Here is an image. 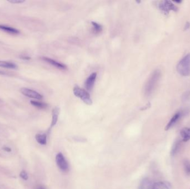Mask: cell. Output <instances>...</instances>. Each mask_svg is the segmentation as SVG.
<instances>
[{
  "label": "cell",
  "mask_w": 190,
  "mask_h": 189,
  "mask_svg": "<svg viewBox=\"0 0 190 189\" xmlns=\"http://www.w3.org/2000/svg\"><path fill=\"white\" fill-rule=\"evenodd\" d=\"M161 77V72L159 70H156L150 75L145 84L144 92V94L149 97L151 96L157 85L158 81Z\"/></svg>",
  "instance_id": "obj_1"
},
{
  "label": "cell",
  "mask_w": 190,
  "mask_h": 189,
  "mask_svg": "<svg viewBox=\"0 0 190 189\" xmlns=\"http://www.w3.org/2000/svg\"><path fill=\"white\" fill-rule=\"evenodd\" d=\"M177 72L182 76H189L190 74V54L185 56L177 65Z\"/></svg>",
  "instance_id": "obj_2"
},
{
  "label": "cell",
  "mask_w": 190,
  "mask_h": 189,
  "mask_svg": "<svg viewBox=\"0 0 190 189\" xmlns=\"http://www.w3.org/2000/svg\"><path fill=\"white\" fill-rule=\"evenodd\" d=\"M73 91L74 96L80 98L85 104L89 106L92 104V101L90 94L84 89L79 87V86H75Z\"/></svg>",
  "instance_id": "obj_3"
},
{
  "label": "cell",
  "mask_w": 190,
  "mask_h": 189,
  "mask_svg": "<svg viewBox=\"0 0 190 189\" xmlns=\"http://www.w3.org/2000/svg\"><path fill=\"white\" fill-rule=\"evenodd\" d=\"M158 7L165 14H168L170 11H174L176 12L178 9L176 6L173 5L170 1H162L160 2Z\"/></svg>",
  "instance_id": "obj_4"
},
{
  "label": "cell",
  "mask_w": 190,
  "mask_h": 189,
  "mask_svg": "<svg viewBox=\"0 0 190 189\" xmlns=\"http://www.w3.org/2000/svg\"><path fill=\"white\" fill-rule=\"evenodd\" d=\"M56 162L57 165L61 170L64 172L68 171L69 169V164L61 152H59L56 155Z\"/></svg>",
  "instance_id": "obj_5"
},
{
  "label": "cell",
  "mask_w": 190,
  "mask_h": 189,
  "mask_svg": "<svg viewBox=\"0 0 190 189\" xmlns=\"http://www.w3.org/2000/svg\"><path fill=\"white\" fill-rule=\"evenodd\" d=\"M21 92L22 94L26 97L31 98L33 99H36L37 100L41 99L42 98V96L39 93L35 91L28 88H23L21 89Z\"/></svg>",
  "instance_id": "obj_6"
},
{
  "label": "cell",
  "mask_w": 190,
  "mask_h": 189,
  "mask_svg": "<svg viewBox=\"0 0 190 189\" xmlns=\"http://www.w3.org/2000/svg\"><path fill=\"white\" fill-rule=\"evenodd\" d=\"M96 77H97V73H93L86 79L85 82V87L87 89V91L92 90V89L94 86L95 82L96 81Z\"/></svg>",
  "instance_id": "obj_7"
},
{
  "label": "cell",
  "mask_w": 190,
  "mask_h": 189,
  "mask_svg": "<svg viewBox=\"0 0 190 189\" xmlns=\"http://www.w3.org/2000/svg\"><path fill=\"white\" fill-rule=\"evenodd\" d=\"M42 59L43 60H45L48 63L50 64V65L54 66L56 68H57L59 69H65L67 68L66 66L65 65L61 63L60 62H59L56 60H53L52 59H51L50 58H48V57H42Z\"/></svg>",
  "instance_id": "obj_8"
},
{
  "label": "cell",
  "mask_w": 190,
  "mask_h": 189,
  "mask_svg": "<svg viewBox=\"0 0 190 189\" xmlns=\"http://www.w3.org/2000/svg\"><path fill=\"white\" fill-rule=\"evenodd\" d=\"M151 189H172L171 184L167 181H160L153 183Z\"/></svg>",
  "instance_id": "obj_9"
},
{
  "label": "cell",
  "mask_w": 190,
  "mask_h": 189,
  "mask_svg": "<svg viewBox=\"0 0 190 189\" xmlns=\"http://www.w3.org/2000/svg\"><path fill=\"white\" fill-rule=\"evenodd\" d=\"M181 114L180 112H178L176 113L175 115H173L171 119L170 120V121L168 123L166 128H165V130H168L172 128V126H173L180 119V117H181Z\"/></svg>",
  "instance_id": "obj_10"
},
{
  "label": "cell",
  "mask_w": 190,
  "mask_h": 189,
  "mask_svg": "<svg viewBox=\"0 0 190 189\" xmlns=\"http://www.w3.org/2000/svg\"><path fill=\"white\" fill-rule=\"evenodd\" d=\"M153 183L148 178H144L141 180L139 185V189H151Z\"/></svg>",
  "instance_id": "obj_11"
},
{
  "label": "cell",
  "mask_w": 190,
  "mask_h": 189,
  "mask_svg": "<svg viewBox=\"0 0 190 189\" xmlns=\"http://www.w3.org/2000/svg\"><path fill=\"white\" fill-rule=\"evenodd\" d=\"M59 114H60V108L59 107L55 108L52 111V121H51V126H50L51 128L53 127L56 124L59 119Z\"/></svg>",
  "instance_id": "obj_12"
},
{
  "label": "cell",
  "mask_w": 190,
  "mask_h": 189,
  "mask_svg": "<svg viewBox=\"0 0 190 189\" xmlns=\"http://www.w3.org/2000/svg\"><path fill=\"white\" fill-rule=\"evenodd\" d=\"M181 138L183 142H187L190 140V128H185L181 130Z\"/></svg>",
  "instance_id": "obj_13"
},
{
  "label": "cell",
  "mask_w": 190,
  "mask_h": 189,
  "mask_svg": "<svg viewBox=\"0 0 190 189\" xmlns=\"http://www.w3.org/2000/svg\"><path fill=\"white\" fill-rule=\"evenodd\" d=\"M37 143L41 145H46L47 144V135L45 134H37L35 137Z\"/></svg>",
  "instance_id": "obj_14"
},
{
  "label": "cell",
  "mask_w": 190,
  "mask_h": 189,
  "mask_svg": "<svg viewBox=\"0 0 190 189\" xmlns=\"http://www.w3.org/2000/svg\"><path fill=\"white\" fill-rule=\"evenodd\" d=\"M0 29L12 34H18L20 33V31L18 29L5 25H0Z\"/></svg>",
  "instance_id": "obj_15"
},
{
  "label": "cell",
  "mask_w": 190,
  "mask_h": 189,
  "mask_svg": "<svg viewBox=\"0 0 190 189\" xmlns=\"http://www.w3.org/2000/svg\"><path fill=\"white\" fill-rule=\"evenodd\" d=\"M0 67L9 69H16L17 67V65L14 63L1 60H0Z\"/></svg>",
  "instance_id": "obj_16"
},
{
  "label": "cell",
  "mask_w": 190,
  "mask_h": 189,
  "mask_svg": "<svg viewBox=\"0 0 190 189\" xmlns=\"http://www.w3.org/2000/svg\"><path fill=\"white\" fill-rule=\"evenodd\" d=\"M91 23L92 24L93 31L95 33L98 34L102 31V26L101 24H98L96 22H92Z\"/></svg>",
  "instance_id": "obj_17"
},
{
  "label": "cell",
  "mask_w": 190,
  "mask_h": 189,
  "mask_svg": "<svg viewBox=\"0 0 190 189\" xmlns=\"http://www.w3.org/2000/svg\"><path fill=\"white\" fill-rule=\"evenodd\" d=\"M31 104L33 106H36L40 109H45L47 106V105L46 103L40 102V101H31Z\"/></svg>",
  "instance_id": "obj_18"
},
{
  "label": "cell",
  "mask_w": 190,
  "mask_h": 189,
  "mask_svg": "<svg viewBox=\"0 0 190 189\" xmlns=\"http://www.w3.org/2000/svg\"><path fill=\"white\" fill-rule=\"evenodd\" d=\"M183 167L186 174L188 175H190V162L188 160H186L183 162Z\"/></svg>",
  "instance_id": "obj_19"
},
{
  "label": "cell",
  "mask_w": 190,
  "mask_h": 189,
  "mask_svg": "<svg viewBox=\"0 0 190 189\" xmlns=\"http://www.w3.org/2000/svg\"><path fill=\"white\" fill-rule=\"evenodd\" d=\"M179 145H180V144L178 142H177L173 144L171 150V154L172 155H175L176 154V152H178V150L179 149Z\"/></svg>",
  "instance_id": "obj_20"
},
{
  "label": "cell",
  "mask_w": 190,
  "mask_h": 189,
  "mask_svg": "<svg viewBox=\"0 0 190 189\" xmlns=\"http://www.w3.org/2000/svg\"><path fill=\"white\" fill-rule=\"evenodd\" d=\"M20 176L21 178H22L24 180H28V174L25 171H22L20 174Z\"/></svg>",
  "instance_id": "obj_21"
},
{
  "label": "cell",
  "mask_w": 190,
  "mask_h": 189,
  "mask_svg": "<svg viewBox=\"0 0 190 189\" xmlns=\"http://www.w3.org/2000/svg\"><path fill=\"white\" fill-rule=\"evenodd\" d=\"M8 1L11 3V4H22V3H23L24 2H25V0H8Z\"/></svg>",
  "instance_id": "obj_22"
},
{
  "label": "cell",
  "mask_w": 190,
  "mask_h": 189,
  "mask_svg": "<svg viewBox=\"0 0 190 189\" xmlns=\"http://www.w3.org/2000/svg\"><path fill=\"white\" fill-rule=\"evenodd\" d=\"M3 149H4L5 151H6V152H11V149L10 148H9V147H4Z\"/></svg>",
  "instance_id": "obj_23"
},
{
  "label": "cell",
  "mask_w": 190,
  "mask_h": 189,
  "mask_svg": "<svg viewBox=\"0 0 190 189\" xmlns=\"http://www.w3.org/2000/svg\"><path fill=\"white\" fill-rule=\"evenodd\" d=\"M36 189H46L43 186H42V185H39L37 187Z\"/></svg>",
  "instance_id": "obj_24"
},
{
  "label": "cell",
  "mask_w": 190,
  "mask_h": 189,
  "mask_svg": "<svg viewBox=\"0 0 190 189\" xmlns=\"http://www.w3.org/2000/svg\"><path fill=\"white\" fill-rule=\"evenodd\" d=\"M22 59H24V60H30V57H22Z\"/></svg>",
  "instance_id": "obj_25"
},
{
  "label": "cell",
  "mask_w": 190,
  "mask_h": 189,
  "mask_svg": "<svg viewBox=\"0 0 190 189\" xmlns=\"http://www.w3.org/2000/svg\"><path fill=\"white\" fill-rule=\"evenodd\" d=\"M0 74H1V75H5V74H7V73H5L4 72H3V71L0 70Z\"/></svg>",
  "instance_id": "obj_26"
}]
</instances>
